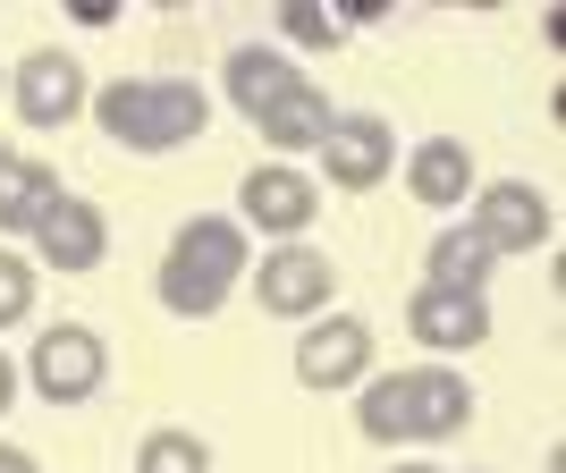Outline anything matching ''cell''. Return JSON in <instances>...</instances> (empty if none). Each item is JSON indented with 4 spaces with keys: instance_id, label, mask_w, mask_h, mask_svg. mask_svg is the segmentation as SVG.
Here are the masks:
<instances>
[{
    "instance_id": "cell-15",
    "label": "cell",
    "mask_w": 566,
    "mask_h": 473,
    "mask_svg": "<svg viewBox=\"0 0 566 473\" xmlns=\"http://www.w3.org/2000/svg\"><path fill=\"white\" fill-rule=\"evenodd\" d=\"M331 118H338V111H331V94H322V85L305 76V85H287V94L271 102L254 127H262V144H280V153H313V144L331 136Z\"/></svg>"
},
{
    "instance_id": "cell-2",
    "label": "cell",
    "mask_w": 566,
    "mask_h": 473,
    "mask_svg": "<svg viewBox=\"0 0 566 473\" xmlns=\"http://www.w3.org/2000/svg\"><path fill=\"white\" fill-rule=\"evenodd\" d=\"M85 111L127 153H178V144H195L212 127V102L187 76H111L102 94H85Z\"/></svg>"
},
{
    "instance_id": "cell-20",
    "label": "cell",
    "mask_w": 566,
    "mask_h": 473,
    "mask_svg": "<svg viewBox=\"0 0 566 473\" xmlns=\"http://www.w3.org/2000/svg\"><path fill=\"white\" fill-rule=\"evenodd\" d=\"M25 153H9V144H0V212H9V203H18V187H25Z\"/></svg>"
},
{
    "instance_id": "cell-24",
    "label": "cell",
    "mask_w": 566,
    "mask_h": 473,
    "mask_svg": "<svg viewBox=\"0 0 566 473\" xmlns=\"http://www.w3.org/2000/svg\"><path fill=\"white\" fill-rule=\"evenodd\" d=\"M0 94H9V69H0Z\"/></svg>"
},
{
    "instance_id": "cell-6",
    "label": "cell",
    "mask_w": 566,
    "mask_h": 473,
    "mask_svg": "<svg viewBox=\"0 0 566 473\" xmlns=\"http://www.w3.org/2000/svg\"><path fill=\"white\" fill-rule=\"evenodd\" d=\"M237 229H262L280 236V245H305V229L322 220V187H313L296 161H254L245 169V187H237Z\"/></svg>"
},
{
    "instance_id": "cell-19",
    "label": "cell",
    "mask_w": 566,
    "mask_h": 473,
    "mask_svg": "<svg viewBox=\"0 0 566 473\" xmlns=\"http://www.w3.org/2000/svg\"><path fill=\"white\" fill-rule=\"evenodd\" d=\"M34 287H43V280H34V262L0 254V330H18L25 313H34Z\"/></svg>"
},
{
    "instance_id": "cell-17",
    "label": "cell",
    "mask_w": 566,
    "mask_h": 473,
    "mask_svg": "<svg viewBox=\"0 0 566 473\" xmlns=\"http://www.w3.org/2000/svg\"><path fill=\"white\" fill-rule=\"evenodd\" d=\"M136 473H212V449L195 440V431H144V449H136Z\"/></svg>"
},
{
    "instance_id": "cell-9",
    "label": "cell",
    "mask_w": 566,
    "mask_h": 473,
    "mask_svg": "<svg viewBox=\"0 0 566 473\" xmlns=\"http://www.w3.org/2000/svg\"><path fill=\"white\" fill-rule=\"evenodd\" d=\"M373 322H355V313H322L305 322L296 338V380L305 389H355V380H373Z\"/></svg>"
},
{
    "instance_id": "cell-16",
    "label": "cell",
    "mask_w": 566,
    "mask_h": 473,
    "mask_svg": "<svg viewBox=\"0 0 566 473\" xmlns=\"http://www.w3.org/2000/svg\"><path fill=\"white\" fill-rule=\"evenodd\" d=\"M491 245H482V236L465 229V220H457V229H440L431 236V254H423V271H431V287H457V296H482V287H491Z\"/></svg>"
},
{
    "instance_id": "cell-13",
    "label": "cell",
    "mask_w": 566,
    "mask_h": 473,
    "mask_svg": "<svg viewBox=\"0 0 566 473\" xmlns=\"http://www.w3.org/2000/svg\"><path fill=\"white\" fill-rule=\"evenodd\" d=\"M473 144L465 136H423L415 153H406V195L423 203V212H465L473 203Z\"/></svg>"
},
{
    "instance_id": "cell-10",
    "label": "cell",
    "mask_w": 566,
    "mask_h": 473,
    "mask_svg": "<svg viewBox=\"0 0 566 473\" xmlns=\"http://www.w3.org/2000/svg\"><path fill=\"white\" fill-rule=\"evenodd\" d=\"M9 102H18L25 127H69L76 111H85V69H76L69 51H25L18 69H9Z\"/></svg>"
},
{
    "instance_id": "cell-14",
    "label": "cell",
    "mask_w": 566,
    "mask_h": 473,
    "mask_svg": "<svg viewBox=\"0 0 566 473\" xmlns=\"http://www.w3.org/2000/svg\"><path fill=\"white\" fill-rule=\"evenodd\" d=\"M287 85H305V69H296L287 51H271V43H237V51H229V102H237L245 118H262Z\"/></svg>"
},
{
    "instance_id": "cell-21",
    "label": "cell",
    "mask_w": 566,
    "mask_h": 473,
    "mask_svg": "<svg viewBox=\"0 0 566 473\" xmlns=\"http://www.w3.org/2000/svg\"><path fill=\"white\" fill-rule=\"evenodd\" d=\"M69 18H76V25H111L118 0H69Z\"/></svg>"
},
{
    "instance_id": "cell-7",
    "label": "cell",
    "mask_w": 566,
    "mask_h": 473,
    "mask_svg": "<svg viewBox=\"0 0 566 473\" xmlns=\"http://www.w3.org/2000/svg\"><path fill=\"white\" fill-rule=\"evenodd\" d=\"M245 280H254L262 313H280V322H322L331 296H338V271H331L322 245H271L262 271H245Z\"/></svg>"
},
{
    "instance_id": "cell-5",
    "label": "cell",
    "mask_w": 566,
    "mask_h": 473,
    "mask_svg": "<svg viewBox=\"0 0 566 473\" xmlns=\"http://www.w3.org/2000/svg\"><path fill=\"white\" fill-rule=\"evenodd\" d=\"M465 229L482 236L491 254H542L549 236H558V212H549V195L533 187V178H491V187H473Z\"/></svg>"
},
{
    "instance_id": "cell-23",
    "label": "cell",
    "mask_w": 566,
    "mask_h": 473,
    "mask_svg": "<svg viewBox=\"0 0 566 473\" xmlns=\"http://www.w3.org/2000/svg\"><path fill=\"white\" fill-rule=\"evenodd\" d=\"M9 398H18V364H9V347H0V414H9Z\"/></svg>"
},
{
    "instance_id": "cell-1",
    "label": "cell",
    "mask_w": 566,
    "mask_h": 473,
    "mask_svg": "<svg viewBox=\"0 0 566 473\" xmlns=\"http://www.w3.org/2000/svg\"><path fill=\"white\" fill-rule=\"evenodd\" d=\"M355 423L373 449H406V440H449V431L473 423V380L457 364H406V372H373L364 380V406Z\"/></svg>"
},
{
    "instance_id": "cell-4",
    "label": "cell",
    "mask_w": 566,
    "mask_h": 473,
    "mask_svg": "<svg viewBox=\"0 0 566 473\" xmlns=\"http://www.w3.org/2000/svg\"><path fill=\"white\" fill-rule=\"evenodd\" d=\"M25 380H34L43 406H85V398H102V380H111V347H102V330H85V322H51V330L25 347Z\"/></svg>"
},
{
    "instance_id": "cell-8",
    "label": "cell",
    "mask_w": 566,
    "mask_h": 473,
    "mask_svg": "<svg viewBox=\"0 0 566 473\" xmlns=\"http://www.w3.org/2000/svg\"><path fill=\"white\" fill-rule=\"evenodd\" d=\"M322 153V178H331L338 195H373L389 169H398V127L373 111H338L331 118V136L313 144Z\"/></svg>"
},
{
    "instance_id": "cell-18",
    "label": "cell",
    "mask_w": 566,
    "mask_h": 473,
    "mask_svg": "<svg viewBox=\"0 0 566 473\" xmlns=\"http://www.w3.org/2000/svg\"><path fill=\"white\" fill-rule=\"evenodd\" d=\"M280 43L338 51V43H347V25H338V9H322V0H280Z\"/></svg>"
},
{
    "instance_id": "cell-22",
    "label": "cell",
    "mask_w": 566,
    "mask_h": 473,
    "mask_svg": "<svg viewBox=\"0 0 566 473\" xmlns=\"http://www.w3.org/2000/svg\"><path fill=\"white\" fill-rule=\"evenodd\" d=\"M0 473H43V465H34V456H25L18 440H0Z\"/></svg>"
},
{
    "instance_id": "cell-11",
    "label": "cell",
    "mask_w": 566,
    "mask_h": 473,
    "mask_svg": "<svg viewBox=\"0 0 566 473\" xmlns=\"http://www.w3.org/2000/svg\"><path fill=\"white\" fill-rule=\"evenodd\" d=\"M406 330H415V347H440V364L465 347H491V296H457V287H415L406 296Z\"/></svg>"
},
{
    "instance_id": "cell-3",
    "label": "cell",
    "mask_w": 566,
    "mask_h": 473,
    "mask_svg": "<svg viewBox=\"0 0 566 473\" xmlns=\"http://www.w3.org/2000/svg\"><path fill=\"white\" fill-rule=\"evenodd\" d=\"M245 271H254L245 229L220 220V212H203V220H187V229L169 236V254H161V305L178 313V322H212L237 287H245Z\"/></svg>"
},
{
    "instance_id": "cell-12",
    "label": "cell",
    "mask_w": 566,
    "mask_h": 473,
    "mask_svg": "<svg viewBox=\"0 0 566 473\" xmlns=\"http://www.w3.org/2000/svg\"><path fill=\"white\" fill-rule=\"evenodd\" d=\"M102 254H111V220H102V203L60 195V203H51V220L34 229V262H43V271H60V280H76V271H102Z\"/></svg>"
}]
</instances>
